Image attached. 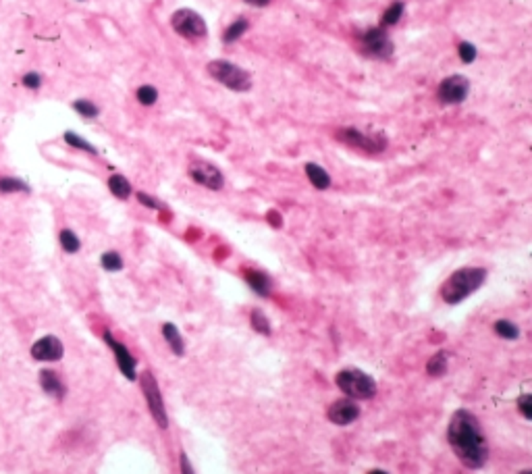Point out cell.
<instances>
[{
    "label": "cell",
    "instance_id": "6da1fadb",
    "mask_svg": "<svg viewBox=\"0 0 532 474\" xmlns=\"http://www.w3.org/2000/svg\"><path fill=\"white\" fill-rule=\"evenodd\" d=\"M447 441L453 447L460 462L468 468H482L489 458L487 439L474 414L458 410L447 427Z\"/></svg>",
    "mask_w": 532,
    "mask_h": 474
},
{
    "label": "cell",
    "instance_id": "7a4b0ae2",
    "mask_svg": "<svg viewBox=\"0 0 532 474\" xmlns=\"http://www.w3.org/2000/svg\"><path fill=\"white\" fill-rule=\"evenodd\" d=\"M487 279V271L478 269V266H468V269H460L455 271L441 287V298L447 304H460L464 302L468 295H472L480 285Z\"/></svg>",
    "mask_w": 532,
    "mask_h": 474
},
{
    "label": "cell",
    "instance_id": "3957f363",
    "mask_svg": "<svg viewBox=\"0 0 532 474\" xmlns=\"http://www.w3.org/2000/svg\"><path fill=\"white\" fill-rule=\"evenodd\" d=\"M337 387L351 400H370L376 395V383L360 368H344L337 375Z\"/></svg>",
    "mask_w": 532,
    "mask_h": 474
},
{
    "label": "cell",
    "instance_id": "277c9868",
    "mask_svg": "<svg viewBox=\"0 0 532 474\" xmlns=\"http://www.w3.org/2000/svg\"><path fill=\"white\" fill-rule=\"evenodd\" d=\"M208 73L222 84L225 88L233 90V92H248L251 88V77L250 73L237 64H233L231 61H210L208 63Z\"/></svg>",
    "mask_w": 532,
    "mask_h": 474
},
{
    "label": "cell",
    "instance_id": "5b68a950",
    "mask_svg": "<svg viewBox=\"0 0 532 474\" xmlns=\"http://www.w3.org/2000/svg\"><path fill=\"white\" fill-rule=\"evenodd\" d=\"M171 26L173 30L179 33L181 38H188V40H198V38H204L208 28H206V21L191 9H179L173 13L171 17Z\"/></svg>",
    "mask_w": 532,
    "mask_h": 474
},
{
    "label": "cell",
    "instance_id": "8992f818",
    "mask_svg": "<svg viewBox=\"0 0 532 474\" xmlns=\"http://www.w3.org/2000/svg\"><path fill=\"white\" fill-rule=\"evenodd\" d=\"M142 391H144V397H146V404H148V410L152 414V418L157 420V424L160 429H166L169 427V416H166V408H164V402H162V393L158 389V383L154 379L152 373H142Z\"/></svg>",
    "mask_w": 532,
    "mask_h": 474
},
{
    "label": "cell",
    "instance_id": "52a82bcc",
    "mask_svg": "<svg viewBox=\"0 0 532 474\" xmlns=\"http://www.w3.org/2000/svg\"><path fill=\"white\" fill-rule=\"evenodd\" d=\"M335 137H337L339 142L347 144V146L360 148V150H364V152H380V150H385V146H387V137H385V135H380V133H376V135H366V133H362V131H358V129H353V127L339 129V131L335 133Z\"/></svg>",
    "mask_w": 532,
    "mask_h": 474
},
{
    "label": "cell",
    "instance_id": "ba28073f",
    "mask_svg": "<svg viewBox=\"0 0 532 474\" xmlns=\"http://www.w3.org/2000/svg\"><path fill=\"white\" fill-rule=\"evenodd\" d=\"M360 46L368 57L375 59H389L393 55V42L383 28L366 30L360 38Z\"/></svg>",
    "mask_w": 532,
    "mask_h": 474
},
{
    "label": "cell",
    "instance_id": "9c48e42d",
    "mask_svg": "<svg viewBox=\"0 0 532 474\" xmlns=\"http://www.w3.org/2000/svg\"><path fill=\"white\" fill-rule=\"evenodd\" d=\"M470 94V81L464 75H451L445 77L438 86V100L443 104H460Z\"/></svg>",
    "mask_w": 532,
    "mask_h": 474
},
{
    "label": "cell",
    "instance_id": "30bf717a",
    "mask_svg": "<svg viewBox=\"0 0 532 474\" xmlns=\"http://www.w3.org/2000/svg\"><path fill=\"white\" fill-rule=\"evenodd\" d=\"M189 177L196 184H200V186H204L208 190H222V186H225L222 173L215 164L204 162V160H196V162L189 164Z\"/></svg>",
    "mask_w": 532,
    "mask_h": 474
},
{
    "label": "cell",
    "instance_id": "8fae6325",
    "mask_svg": "<svg viewBox=\"0 0 532 474\" xmlns=\"http://www.w3.org/2000/svg\"><path fill=\"white\" fill-rule=\"evenodd\" d=\"M63 344L55 335H46L32 346V358L40 362H57L63 358Z\"/></svg>",
    "mask_w": 532,
    "mask_h": 474
},
{
    "label": "cell",
    "instance_id": "7c38bea8",
    "mask_svg": "<svg viewBox=\"0 0 532 474\" xmlns=\"http://www.w3.org/2000/svg\"><path fill=\"white\" fill-rule=\"evenodd\" d=\"M104 342L108 344V348L115 351V360H117V366L121 368V373L125 375V379L133 380L137 377V373H135V358L131 356V351L123 346V344H119L108 331L104 333Z\"/></svg>",
    "mask_w": 532,
    "mask_h": 474
},
{
    "label": "cell",
    "instance_id": "4fadbf2b",
    "mask_svg": "<svg viewBox=\"0 0 532 474\" xmlns=\"http://www.w3.org/2000/svg\"><path fill=\"white\" fill-rule=\"evenodd\" d=\"M358 416H360V406L351 397L337 400L329 406V420L333 424H339V427L351 424Z\"/></svg>",
    "mask_w": 532,
    "mask_h": 474
},
{
    "label": "cell",
    "instance_id": "5bb4252c",
    "mask_svg": "<svg viewBox=\"0 0 532 474\" xmlns=\"http://www.w3.org/2000/svg\"><path fill=\"white\" fill-rule=\"evenodd\" d=\"M40 387H42L50 397H57V400H63L64 397L63 380L59 379V375L52 373V371H42V373H40Z\"/></svg>",
    "mask_w": 532,
    "mask_h": 474
},
{
    "label": "cell",
    "instance_id": "9a60e30c",
    "mask_svg": "<svg viewBox=\"0 0 532 474\" xmlns=\"http://www.w3.org/2000/svg\"><path fill=\"white\" fill-rule=\"evenodd\" d=\"M246 281H248V285H250L251 289H254L258 295H262V298L271 295L273 285H271V279H268V275H266V273H260V271H248V273H246Z\"/></svg>",
    "mask_w": 532,
    "mask_h": 474
},
{
    "label": "cell",
    "instance_id": "2e32d148",
    "mask_svg": "<svg viewBox=\"0 0 532 474\" xmlns=\"http://www.w3.org/2000/svg\"><path fill=\"white\" fill-rule=\"evenodd\" d=\"M162 335H164V339H166L169 348L173 349V354H175V356H183V351H186L183 337H181L179 329H177L173 322H164V325H162Z\"/></svg>",
    "mask_w": 532,
    "mask_h": 474
},
{
    "label": "cell",
    "instance_id": "e0dca14e",
    "mask_svg": "<svg viewBox=\"0 0 532 474\" xmlns=\"http://www.w3.org/2000/svg\"><path fill=\"white\" fill-rule=\"evenodd\" d=\"M306 175H308L310 184H312L316 190H329L331 188V177H329V173L320 164L308 162L306 164Z\"/></svg>",
    "mask_w": 532,
    "mask_h": 474
},
{
    "label": "cell",
    "instance_id": "ac0fdd59",
    "mask_svg": "<svg viewBox=\"0 0 532 474\" xmlns=\"http://www.w3.org/2000/svg\"><path fill=\"white\" fill-rule=\"evenodd\" d=\"M402 15H404V2H402V0H395V2H391V6L383 13L380 26H383V28H391V26L400 23Z\"/></svg>",
    "mask_w": 532,
    "mask_h": 474
},
{
    "label": "cell",
    "instance_id": "d6986e66",
    "mask_svg": "<svg viewBox=\"0 0 532 474\" xmlns=\"http://www.w3.org/2000/svg\"><path fill=\"white\" fill-rule=\"evenodd\" d=\"M248 28H250V23L246 21V19H237V21H233L225 33H222V42L225 44H231V42H235V40H239L244 33L248 32Z\"/></svg>",
    "mask_w": 532,
    "mask_h": 474
},
{
    "label": "cell",
    "instance_id": "ffe728a7",
    "mask_svg": "<svg viewBox=\"0 0 532 474\" xmlns=\"http://www.w3.org/2000/svg\"><path fill=\"white\" fill-rule=\"evenodd\" d=\"M447 371V351H437L429 362H426V373L431 377H441Z\"/></svg>",
    "mask_w": 532,
    "mask_h": 474
},
{
    "label": "cell",
    "instance_id": "44dd1931",
    "mask_svg": "<svg viewBox=\"0 0 532 474\" xmlns=\"http://www.w3.org/2000/svg\"><path fill=\"white\" fill-rule=\"evenodd\" d=\"M108 188H111V191H113L117 198H121V200H127V198L131 196V184L127 181L123 175H113V177L108 179Z\"/></svg>",
    "mask_w": 532,
    "mask_h": 474
},
{
    "label": "cell",
    "instance_id": "7402d4cb",
    "mask_svg": "<svg viewBox=\"0 0 532 474\" xmlns=\"http://www.w3.org/2000/svg\"><path fill=\"white\" fill-rule=\"evenodd\" d=\"M495 333L503 339H518L520 329L511 322V320H497L495 322Z\"/></svg>",
    "mask_w": 532,
    "mask_h": 474
},
{
    "label": "cell",
    "instance_id": "603a6c76",
    "mask_svg": "<svg viewBox=\"0 0 532 474\" xmlns=\"http://www.w3.org/2000/svg\"><path fill=\"white\" fill-rule=\"evenodd\" d=\"M0 191L13 193V191H30V188L26 181H21L17 177H0Z\"/></svg>",
    "mask_w": 532,
    "mask_h": 474
},
{
    "label": "cell",
    "instance_id": "cb8c5ba5",
    "mask_svg": "<svg viewBox=\"0 0 532 474\" xmlns=\"http://www.w3.org/2000/svg\"><path fill=\"white\" fill-rule=\"evenodd\" d=\"M59 239H61V246H63L64 252L69 254H75L79 250V246H81V244H79V237H77L71 229H63Z\"/></svg>",
    "mask_w": 532,
    "mask_h": 474
},
{
    "label": "cell",
    "instance_id": "d4e9b609",
    "mask_svg": "<svg viewBox=\"0 0 532 474\" xmlns=\"http://www.w3.org/2000/svg\"><path fill=\"white\" fill-rule=\"evenodd\" d=\"M100 262H102V269H104V271H111V273L123 269V258L117 252H104L102 254V258H100Z\"/></svg>",
    "mask_w": 532,
    "mask_h": 474
},
{
    "label": "cell",
    "instance_id": "484cf974",
    "mask_svg": "<svg viewBox=\"0 0 532 474\" xmlns=\"http://www.w3.org/2000/svg\"><path fill=\"white\" fill-rule=\"evenodd\" d=\"M64 142L69 144V146H73V148H79V150H86V152H90V154H96L98 150H96L94 146L90 144V142H86L84 137H79V135H75L73 131H67L64 133Z\"/></svg>",
    "mask_w": 532,
    "mask_h": 474
},
{
    "label": "cell",
    "instance_id": "4316f807",
    "mask_svg": "<svg viewBox=\"0 0 532 474\" xmlns=\"http://www.w3.org/2000/svg\"><path fill=\"white\" fill-rule=\"evenodd\" d=\"M73 108H75L81 117H86V119H94V117H98V106L92 104L90 100H75V102H73Z\"/></svg>",
    "mask_w": 532,
    "mask_h": 474
},
{
    "label": "cell",
    "instance_id": "83f0119b",
    "mask_svg": "<svg viewBox=\"0 0 532 474\" xmlns=\"http://www.w3.org/2000/svg\"><path fill=\"white\" fill-rule=\"evenodd\" d=\"M251 327H254L258 333H262V335H268V333H271L268 318L262 315L260 310H254V312H251Z\"/></svg>",
    "mask_w": 532,
    "mask_h": 474
},
{
    "label": "cell",
    "instance_id": "f1b7e54d",
    "mask_svg": "<svg viewBox=\"0 0 532 474\" xmlns=\"http://www.w3.org/2000/svg\"><path fill=\"white\" fill-rule=\"evenodd\" d=\"M135 96H137V100H140L142 104L150 106V104H154V102H157L158 92H157V88H152V86H142Z\"/></svg>",
    "mask_w": 532,
    "mask_h": 474
},
{
    "label": "cell",
    "instance_id": "f546056e",
    "mask_svg": "<svg viewBox=\"0 0 532 474\" xmlns=\"http://www.w3.org/2000/svg\"><path fill=\"white\" fill-rule=\"evenodd\" d=\"M476 48H474V44H470V42H462L460 44V59L464 61L466 64L474 63L476 61Z\"/></svg>",
    "mask_w": 532,
    "mask_h": 474
},
{
    "label": "cell",
    "instance_id": "4dcf8cb0",
    "mask_svg": "<svg viewBox=\"0 0 532 474\" xmlns=\"http://www.w3.org/2000/svg\"><path fill=\"white\" fill-rule=\"evenodd\" d=\"M518 408H520L522 416H524L526 420H531V418H532V395H531V393H526V395H522V397L518 400Z\"/></svg>",
    "mask_w": 532,
    "mask_h": 474
},
{
    "label": "cell",
    "instance_id": "1f68e13d",
    "mask_svg": "<svg viewBox=\"0 0 532 474\" xmlns=\"http://www.w3.org/2000/svg\"><path fill=\"white\" fill-rule=\"evenodd\" d=\"M137 200L144 204V206H148V208H154V210H160L162 208V204L154 200L152 196H148V193H144V191H137Z\"/></svg>",
    "mask_w": 532,
    "mask_h": 474
},
{
    "label": "cell",
    "instance_id": "d6a6232c",
    "mask_svg": "<svg viewBox=\"0 0 532 474\" xmlns=\"http://www.w3.org/2000/svg\"><path fill=\"white\" fill-rule=\"evenodd\" d=\"M23 86L35 90V88H40V86H42V77H40L38 73H28V75L23 77Z\"/></svg>",
    "mask_w": 532,
    "mask_h": 474
},
{
    "label": "cell",
    "instance_id": "836d02e7",
    "mask_svg": "<svg viewBox=\"0 0 532 474\" xmlns=\"http://www.w3.org/2000/svg\"><path fill=\"white\" fill-rule=\"evenodd\" d=\"M181 474H196L193 473V468H191V462H189V458L186 453H181Z\"/></svg>",
    "mask_w": 532,
    "mask_h": 474
},
{
    "label": "cell",
    "instance_id": "e575fe53",
    "mask_svg": "<svg viewBox=\"0 0 532 474\" xmlns=\"http://www.w3.org/2000/svg\"><path fill=\"white\" fill-rule=\"evenodd\" d=\"M244 2H248V4H251V6H266L271 0H244Z\"/></svg>",
    "mask_w": 532,
    "mask_h": 474
},
{
    "label": "cell",
    "instance_id": "d590c367",
    "mask_svg": "<svg viewBox=\"0 0 532 474\" xmlns=\"http://www.w3.org/2000/svg\"><path fill=\"white\" fill-rule=\"evenodd\" d=\"M271 221H273V225H275V227H279V225H281V222H279V219H277V213H271Z\"/></svg>",
    "mask_w": 532,
    "mask_h": 474
},
{
    "label": "cell",
    "instance_id": "8d00e7d4",
    "mask_svg": "<svg viewBox=\"0 0 532 474\" xmlns=\"http://www.w3.org/2000/svg\"><path fill=\"white\" fill-rule=\"evenodd\" d=\"M368 474H387V473H385V470H370Z\"/></svg>",
    "mask_w": 532,
    "mask_h": 474
},
{
    "label": "cell",
    "instance_id": "74e56055",
    "mask_svg": "<svg viewBox=\"0 0 532 474\" xmlns=\"http://www.w3.org/2000/svg\"><path fill=\"white\" fill-rule=\"evenodd\" d=\"M520 474H532V470H524V473H520Z\"/></svg>",
    "mask_w": 532,
    "mask_h": 474
}]
</instances>
